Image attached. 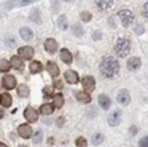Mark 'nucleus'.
<instances>
[{"instance_id":"f257e3e1","label":"nucleus","mask_w":148,"mask_h":147,"mask_svg":"<svg viewBox=\"0 0 148 147\" xmlns=\"http://www.w3.org/2000/svg\"><path fill=\"white\" fill-rule=\"evenodd\" d=\"M100 72L106 78H113L119 72L120 66L118 61L114 57H106L100 64Z\"/></svg>"},{"instance_id":"f03ea898","label":"nucleus","mask_w":148,"mask_h":147,"mask_svg":"<svg viewBox=\"0 0 148 147\" xmlns=\"http://www.w3.org/2000/svg\"><path fill=\"white\" fill-rule=\"evenodd\" d=\"M114 51L120 57H126L130 53V42L126 38H118L114 46Z\"/></svg>"},{"instance_id":"7ed1b4c3","label":"nucleus","mask_w":148,"mask_h":147,"mask_svg":"<svg viewBox=\"0 0 148 147\" xmlns=\"http://www.w3.org/2000/svg\"><path fill=\"white\" fill-rule=\"evenodd\" d=\"M118 16L121 19L122 25H124L125 28L131 27V25L134 22V14L132 13V11H130L129 9H122L118 12Z\"/></svg>"},{"instance_id":"20e7f679","label":"nucleus","mask_w":148,"mask_h":147,"mask_svg":"<svg viewBox=\"0 0 148 147\" xmlns=\"http://www.w3.org/2000/svg\"><path fill=\"white\" fill-rule=\"evenodd\" d=\"M82 86L84 90L87 93H91L95 90V80L93 76L86 75L82 79Z\"/></svg>"},{"instance_id":"39448f33","label":"nucleus","mask_w":148,"mask_h":147,"mask_svg":"<svg viewBox=\"0 0 148 147\" xmlns=\"http://www.w3.org/2000/svg\"><path fill=\"white\" fill-rule=\"evenodd\" d=\"M121 116H122V112L120 110H114L108 116L107 121L110 126L114 127L120 124L121 123Z\"/></svg>"},{"instance_id":"423d86ee","label":"nucleus","mask_w":148,"mask_h":147,"mask_svg":"<svg viewBox=\"0 0 148 147\" xmlns=\"http://www.w3.org/2000/svg\"><path fill=\"white\" fill-rule=\"evenodd\" d=\"M2 85L8 90H12L16 86V79L15 78L14 75H6L3 76L2 78Z\"/></svg>"},{"instance_id":"0eeeda50","label":"nucleus","mask_w":148,"mask_h":147,"mask_svg":"<svg viewBox=\"0 0 148 147\" xmlns=\"http://www.w3.org/2000/svg\"><path fill=\"white\" fill-rule=\"evenodd\" d=\"M117 102L119 104H121L122 105L126 106L130 104L131 102V97H130V94L129 92H128L126 89H122L120 90V92L117 94Z\"/></svg>"},{"instance_id":"6e6552de","label":"nucleus","mask_w":148,"mask_h":147,"mask_svg":"<svg viewBox=\"0 0 148 147\" xmlns=\"http://www.w3.org/2000/svg\"><path fill=\"white\" fill-rule=\"evenodd\" d=\"M24 116L29 123H35L38 119V113L33 107H27L24 111Z\"/></svg>"},{"instance_id":"1a4fd4ad","label":"nucleus","mask_w":148,"mask_h":147,"mask_svg":"<svg viewBox=\"0 0 148 147\" xmlns=\"http://www.w3.org/2000/svg\"><path fill=\"white\" fill-rule=\"evenodd\" d=\"M17 132H18V135H20L22 138L24 139H28L31 137L32 135V128L27 124H23L21 125H19L18 129H17Z\"/></svg>"},{"instance_id":"9d476101","label":"nucleus","mask_w":148,"mask_h":147,"mask_svg":"<svg viewBox=\"0 0 148 147\" xmlns=\"http://www.w3.org/2000/svg\"><path fill=\"white\" fill-rule=\"evenodd\" d=\"M17 53L19 55L22 56L23 58L29 60L33 57L35 52H34V49L31 46H23V47H20L18 49Z\"/></svg>"},{"instance_id":"9b49d317","label":"nucleus","mask_w":148,"mask_h":147,"mask_svg":"<svg viewBox=\"0 0 148 147\" xmlns=\"http://www.w3.org/2000/svg\"><path fill=\"white\" fill-rule=\"evenodd\" d=\"M141 66H142V62L138 57H131L128 59L126 65L128 70H130V71H136L141 67Z\"/></svg>"},{"instance_id":"f8f14e48","label":"nucleus","mask_w":148,"mask_h":147,"mask_svg":"<svg viewBox=\"0 0 148 147\" xmlns=\"http://www.w3.org/2000/svg\"><path fill=\"white\" fill-rule=\"evenodd\" d=\"M44 46L47 52L50 54H55L57 50V43L53 38H47L44 43Z\"/></svg>"},{"instance_id":"ddd939ff","label":"nucleus","mask_w":148,"mask_h":147,"mask_svg":"<svg viewBox=\"0 0 148 147\" xmlns=\"http://www.w3.org/2000/svg\"><path fill=\"white\" fill-rule=\"evenodd\" d=\"M65 78L67 81V83L69 84H77L79 81V77L78 75H77L76 72L73 71V70H67V71L65 73Z\"/></svg>"},{"instance_id":"4468645a","label":"nucleus","mask_w":148,"mask_h":147,"mask_svg":"<svg viewBox=\"0 0 148 147\" xmlns=\"http://www.w3.org/2000/svg\"><path fill=\"white\" fill-rule=\"evenodd\" d=\"M98 104L104 110H108L111 105V99L106 94L98 95Z\"/></svg>"},{"instance_id":"2eb2a0df","label":"nucleus","mask_w":148,"mask_h":147,"mask_svg":"<svg viewBox=\"0 0 148 147\" xmlns=\"http://www.w3.org/2000/svg\"><path fill=\"white\" fill-rule=\"evenodd\" d=\"M47 70L50 74V75L53 76V77H56V76H57L59 75V68H58V66H57L56 64H55L54 62H51V61L47 62Z\"/></svg>"},{"instance_id":"dca6fc26","label":"nucleus","mask_w":148,"mask_h":147,"mask_svg":"<svg viewBox=\"0 0 148 147\" xmlns=\"http://www.w3.org/2000/svg\"><path fill=\"white\" fill-rule=\"evenodd\" d=\"M75 97L76 99L78 100L79 102H81V103L83 104H89L90 102H91V96L86 92H77L75 93Z\"/></svg>"},{"instance_id":"f3484780","label":"nucleus","mask_w":148,"mask_h":147,"mask_svg":"<svg viewBox=\"0 0 148 147\" xmlns=\"http://www.w3.org/2000/svg\"><path fill=\"white\" fill-rule=\"evenodd\" d=\"M60 59L66 64H71L72 63V55L66 48H63L60 51Z\"/></svg>"},{"instance_id":"a211bd4d","label":"nucleus","mask_w":148,"mask_h":147,"mask_svg":"<svg viewBox=\"0 0 148 147\" xmlns=\"http://www.w3.org/2000/svg\"><path fill=\"white\" fill-rule=\"evenodd\" d=\"M19 34H20L21 37L25 41H29L34 36L33 32H32V30L29 29L28 27H22L20 29V31H19Z\"/></svg>"},{"instance_id":"6ab92c4d","label":"nucleus","mask_w":148,"mask_h":147,"mask_svg":"<svg viewBox=\"0 0 148 147\" xmlns=\"http://www.w3.org/2000/svg\"><path fill=\"white\" fill-rule=\"evenodd\" d=\"M43 69V66L40 62L38 61H33L30 63L29 65V70H30V73L31 74H37V73H40Z\"/></svg>"},{"instance_id":"aec40b11","label":"nucleus","mask_w":148,"mask_h":147,"mask_svg":"<svg viewBox=\"0 0 148 147\" xmlns=\"http://www.w3.org/2000/svg\"><path fill=\"white\" fill-rule=\"evenodd\" d=\"M10 65L13 68H15L16 70H20L23 68L24 66V64H23V61L19 58L18 56L16 55H14L12 56V58L10 60Z\"/></svg>"},{"instance_id":"412c9836","label":"nucleus","mask_w":148,"mask_h":147,"mask_svg":"<svg viewBox=\"0 0 148 147\" xmlns=\"http://www.w3.org/2000/svg\"><path fill=\"white\" fill-rule=\"evenodd\" d=\"M0 104L4 107H10L12 105V96L8 93L3 94L0 96Z\"/></svg>"},{"instance_id":"4be33fe9","label":"nucleus","mask_w":148,"mask_h":147,"mask_svg":"<svg viewBox=\"0 0 148 147\" xmlns=\"http://www.w3.org/2000/svg\"><path fill=\"white\" fill-rule=\"evenodd\" d=\"M57 25L61 30H66L68 27V20L65 15H61L57 18Z\"/></svg>"},{"instance_id":"5701e85b","label":"nucleus","mask_w":148,"mask_h":147,"mask_svg":"<svg viewBox=\"0 0 148 147\" xmlns=\"http://www.w3.org/2000/svg\"><path fill=\"white\" fill-rule=\"evenodd\" d=\"M55 110V107L52 104H45L40 107V113L45 116H48V114L53 113Z\"/></svg>"},{"instance_id":"b1692460","label":"nucleus","mask_w":148,"mask_h":147,"mask_svg":"<svg viewBox=\"0 0 148 147\" xmlns=\"http://www.w3.org/2000/svg\"><path fill=\"white\" fill-rule=\"evenodd\" d=\"M72 32L73 34L77 36V37H82L83 35H84V29H83V27L79 24V23H75L72 25Z\"/></svg>"},{"instance_id":"393cba45","label":"nucleus","mask_w":148,"mask_h":147,"mask_svg":"<svg viewBox=\"0 0 148 147\" xmlns=\"http://www.w3.org/2000/svg\"><path fill=\"white\" fill-rule=\"evenodd\" d=\"M17 94L20 97H27L29 94V88L27 85H25L24 84L19 85V86L17 87Z\"/></svg>"},{"instance_id":"a878e982","label":"nucleus","mask_w":148,"mask_h":147,"mask_svg":"<svg viewBox=\"0 0 148 147\" xmlns=\"http://www.w3.org/2000/svg\"><path fill=\"white\" fill-rule=\"evenodd\" d=\"M65 103V100H64V97H63V94H56L54 97V105L56 107V108H61Z\"/></svg>"},{"instance_id":"bb28decb","label":"nucleus","mask_w":148,"mask_h":147,"mask_svg":"<svg viewBox=\"0 0 148 147\" xmlns=\"http://www.w3.org/2000/svg\"><path fill=\"white\" fill-rule=\"evenodd\" d=\"M11 67L10 63L5 59H0V72H8Z\"/></svg>"},{"instance_id":"cd10ccee","label":"nucleus","mask_w":148,"mask_h":147,"mask_svg":"<svg viewBox=\"0 0 148 147\" xmlns=\"http://www.w3.org/2000/svg\"><path fill=\"white\" fill-rule=\"evenodd\" d=\"M104 141V135L102 133H95L92 137V143L94 145H99Z\"/></svg>"},{"instance_id":"c85d7f7f","label":"nucleus","mask_w":148,"mask_h":147,"mask_svg":"<svg viewBox=\"0 0 148 147\" xmlns=\"http://www.w3.org/2000/svg\"><path fill=\"white\" fill-rule=\"evenodd\" d=\"M95 3L97 4V6L100 9L106 10L110 8V6H112L114 2L113 1H96Z\"/></svg>"},{"instance_id":"c756f323","label":"nucleus","mask_w":148,"mask_h":147,"mask_svg":"<svg viewBox=\"0 0 148 147\" xmlns=\"http://www.w3.org/2000/svg\"><path fill=\"white\" fill-rule=\"evenodd\" d=\"M42 139H43V133L41 131H36L35 133V135H33V142L35 144H40L42 142Z\"/></svg>"},{"instance_id":"7c9ffc66","label":"nucleus","mask_w":148,"mask_h":147,"mask_svg":"<svg viewBox=\"0 0 148 147\" xmlns=\"http://www.w3.org/2000/svg\"><path fill=\"white\" fill-rule=\"evenodd\" d=\"M80 18L84 22H89L92 19V15L88 11H84L80 14Z\"/></svg>"},{"instance_id":"2f4dec72","label":"nucleus","mask_w":148,"mask_h":147,"mask_svg":"<svg viewBox=\"0 0 148 147\" xmlns=\"http://www.w3.org/2000/svg\"><path fill=\"white\" fill-rule=\"evenodd\" d=\"M75 144H76L77 147H86L87 146V142L84 137H79L78 139H76Z\"/></svg>"},{"instance_id":"473e14b6","label":"nucleus","mask_w":148,"mask_h":147,"mask_svg":"<svg viewBox=\"0 0 148 147\" xmlns=\"http://www.w3.org/2000/svg\"><path fill=\"white\" fill-rule=\"evenodd\" d=\"M43 92H44L45 96H48V97H50L51 95H52L53 92H54V89H53L52 87H51V86H46V87L44 88Z\"/></svg>"},{"instance_id":"72a5a7b5","label":"nucleus","mask_w":148,"mask_h":147,"mask_svg":"<svg viewBox=\"0 0 148 147\" xmlns=\"http://www.w3.org/2000/svg\"><path fill=\"white\" fill-rule=\"evenodd\" d=\"M102 33L99 31V30H96V31H95L94 33H93V35H92V37H93V39L95 40V41H99V40H101L102 39Z\"/></svg>"},{"instance_id":"f704fd0d","label":"nucleus","mask_w":148,"mask_h":147,"mask_svg":"<svg viewBox=\"0 0 148 147\" xmlns=\"http://www.w3.org/2000/svg\"><path fill=\"white\" fill-rule=\"evenodd\" d=\"M139 147H148V136H145L139 141Z\"/></svg>"},{"instance_id":"c9c22d12","label":"nucleus","mask_w":148,"mask_h":147,"mask_svg":"<svg viewBox=\"0 0 148 147\" xmlns=\"http://www.w3.org/2000/svg\"><path fill=\"white\" fill-rule=\"evenodd\" d=\"M134 32L136 33V35L140 36V35H143L144 32H145V28L142 25H137L136 27L134 28Z\"/></svg>"},{"instance_id":"e433bc0d","label":"nucleus","mask_w":148,"mask_h":147,"mask_svg":"<svg viewBox=\"0 0 148 147\" xmlns=\"http://www.w3.org/2000/svg\"><path fill=\"white\" fill-rule=\"evenodd\" d=\"M143 15L146 18H148V2H146L143 6Z\"/></svg>"},{"instance_id":"4c0bfd02","label":"nucleus","mask_w":148,"mask_h":147,"mask_svg":"<svg viewBox=\"0 0 148 147\" xmlns=\"http://www.w3.org/2000/svg\"><path fill=\"white\" fill-rule=\"evenodd\" d=\"M55 86H56V88H58V89L62 88V87H63V83H62V81L59 80V81L56 82V83H55Z\"/></svg>"},{"instance_id":"58836bf2","label":"nucleus","mask_w":148,"mask_h":147,"mask_svg":"<svg viewBox=\"0 0 148 147\" xmlns=\"http://www.w3.org/2000/svg\"><path fill=\"white\" fill-rule=\"evenodd\" d=\"M3 116H4V111L2 109H0V119L3 118Z\"/></svg>"},{"instance_id":"ea45409f","label":"nucleus","mask_w":148,"mask_h":147,"mask_svg":"<svg viewBox=\"0 0 148 147\" xmlns=\"http://www.w3.org/2000/svg\"><path fill=\"white\" fill-rule=\"evenodd\" d=\"M0 147H8L5 144H2V143H0Z\"/></svg>"},{"instance_id":"a19ab883","label":"nucleus","mask_w":148,"mask_h":147,"mask_svg":"<svg viewBox=\"0 0 148 147\" xmlns=\"http://www.w3.org/2000/svg\"><path fill=\"white\" fill-rule=\"evenodd\" d=\"M20 147H25V146H20Z\"/></svg>"}]
</instances>
